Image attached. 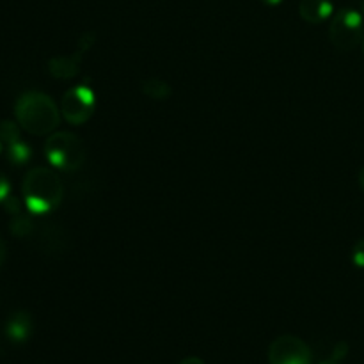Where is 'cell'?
<instances>
[{
    "label": "cell",
    "mask_w": 364,
    "mask_h": 364,
    "mask_svg": "<svg viewBox=\"0 0 364 364\" xmlns=\"http://www.w3.org/2000/svg\"><path fill=\"white\" fill-rule=\"evenodd\" d=\"M361 46H363V52H364V38H363V43H361Z\"/></svg>",
    "instance_id": "21"
},
{
    "label": "cell",
    "mask_w": 364,
    "mask_h": 364,
    "mask_svg": "<svg viewBox=\"0 0 364 364\" xmlns=\"http://www.w3.org/2000/svg\"><path fill=\"white\" fill-rule=\"evenodd\" d=\"M320 364H340V363H336V361H333V359H329V361H323V363H320Z\"/></svg>",
    "instance_id": "19"
},
{
    "label": "cell",
    "mask_w": 364,
    "mask_h": 364,
    "mask_svg": "<svg viewBox=\"0 0 364 364\" xmlns=\"http://www.w3.org/2000/svg\"><path fill=\"white\" fill-rule=\"evenodd\" d=\"M299 14L304 21L313 25L323 23L334 14V6L331 0H301Z\"/></svg>",
    "instance_id": "9"
},
{
    "label": "cell",
    "mask_w": 364,
    "mask_h": 364,
    "mask_svg": "<svg viewBox=\"0 0 364 364\" xmlns=\"http://www.w3.org/2000/svg\"><path fill=\"white\" fill-rule=\"evenodd\" d=\"M180 364H206L201 358H185L183 361H180Z\"/></svg>",
    "instance_id": "15"
},
{
    "label": "cell",
    "mask_w": 364,
    "mask_h": 364,
    "mask_svg": "<svg viewBox=\"0 0 364 364\" xmlns=\"http://www.w3.org/2000/svg\"><path fill=\"white\" fill-rule=\"evenodd\" d=\"M2 146H4V144H2V141H0V151H2Z\"/></svg>",
    "instance_id": "22"
},
{
    "label": "cell",
    "mask_w": 364,
    "mask_h": 364,
    "mask_svg": "<svg viewBox=\"0 0 364 364\" xmlns=\"http://www.w3.org/2000/svg\"><path fill=\"white\" fill-rule=\"evenodd\" d=\"M96 110V95L91 85L82 84L68 89L60 100V114L70 124L87 123Z\"/></svg>",
    "instance_id": "5"
},
{
    "label": "cell",
    "mask_w": 364,
    "mask_h": 364,
    "mask_svg": "<svg viewBox=\"0 0 364 364\" xmlns=\"http://www.w3.org/2000/svg\"><path fill=\"white\" fill-rule=\"evenodd\" d=\"M361 13H363V16H364V0H361Z\"/></svg>",
    "instance_id": "20"
},
{
    "label": "cell",
    "mask_w": 364,
    "mask_h": 364,
    "mask_svg": "<svg viewBox=\"0 0 364 364\" xmlns=\"http://www.w3.org/2000/svg\"><path fill=\"white\" fill-rule=\"evenodd\" d=\"M45 156L57 171L73 173L85 162V146L73 132H53L45 142Z\"/></svg>",
    "instance_id": "3"
},
{
    "label": "cell",
    "mask_w": 364,
    "mask_h": 364,
    "mask_svg": "<svg viewBox=\"0 0 364 364\" xmlns=\"http://www.w3.org/2000/svg\"><path fill=\"white\" fill-rule=\"evenodd\" d=\"M364 16L352 7H343L333 14L329 25V39L340 52H352L363 43Z\"/></svg>",
    "instance_id": "4"
},
{
    "label": "cell",
    "mask_w": 364,
    "mask_h": 364,
    "mask_svg": "<svg viewBox=\"0 0 364 364\" xmlns=\"http://www.w3.org/2000/svg\"><path fill=\"white\" fill-rule=\"evenodd\" d=\"M95 36L85 34L82 38L80 45H78L77 52L71 53V55H59L50 59L48 63V71L53 78H59V80H70V78L77 77L78 71H80V63L82 57L85 55L89 48H91L92 41H95Z\"/></svg>",
    "instance_id": "7"
},
{
    "label": "cell",
    "mask_w": 364,
    "mask_h": 364,
    "mask_svg": "<svg viewBox=\"0 0 364 364\" xmlns=\"http://www.w3.org/2000/svg\"><path fill=\"white\" fill-rule=\"evenodd\" d=\"M141 91L151 100H167L171 96V85L162 78H146L141 85Z\"/></svg>",
    "instance_id": "11"
},
{
    "label": "cell",
    "mask_w": 364,
    "mask_h": 364,
    "mask_svg": "<svg viewBox=\"0 0 364 364\" xmlns=\"http://www.w3.org/2000/svg\"><path fill=\"white\" fill-rule=\"evenodd\" d=\"M9 196H11V183H9V180H7L6 174L0 171V203L6 201Z\"/></svg>",
    "instance_id": "14"
},
{
    "label": "cell",
    "mask_w": 364,
    "mask_h": 364,
    "mask_svg": "<svg viewBox=\"0 0 364 364\" xmlns=\"http://www.w3.org/2000/svg\"><path fill=\"white\" fill-rule=\"evenodd\" d=\"M269 364H313V352L301 338L283 334L270 343Z\"/></svg>",
    "instance_id": "6"
},
{
    "label": "cell",
    "mask_w": 364,
    "mask_h": 364,
    "mask_svg": "<svg viewBox=\"0 0 364 364\" xmlns=\"http://www.w3.org/2000/svg\"><path fill=\"white\" fill-rule=\"evenodd\" d=\"M4 259H6V244H4L2 238H0V265L4 263Z\"/></svg>",
    "instance_id": "16"
},
{
    "label": "cell",
    "mask_w": 364,
    "mask_h": 364,
    "mask_svg": "<svg viewBox=\"0 0 364 364\" xmlns=\"http://www.w3.org/2000/svg\"><path fill=\"white\" fill-rule=\"evenodd\" d=\"M32 220L28 219L27 215H23V213H18V215L13 217V220H11V233L14 235V237H28V235L32 233V230H34V226H32Z\"/></svg>",
    "instance_id": "12"
},
{
    "label": "cell",
    "mask_w": 364,
    "mask_h": 364,
    "mask_svg": "<svg viewBox=\"0 0 364 364\" xmlns=\"http://www.w3.org/2000/svg\"><path fill=\"white\" fill-rule=\"evenodd\" d=\"M6 155L13 166H25L32 159V149L21 137L6 142Z\"/></svg>",
    "instance_id": "10"
},
{
    "label": "cell",
    "mask_w": 364,
    "mask_h": 364,
    "mask_svg": "<svg viewBox=\"0 0 364 364\" xmlns=\"http://www.w3.org/2000/svg\"><path fill=\"white\" fill-rule=\"evenodd\" d=\"M60 109L48 95L39 91L23 92L14 103V117L21 130L31 135H50L60 123Z\"/></svg>",
    "instance_id": "2"
},
{
    "label": "cell",
    "mask_w": 364,
    "mask_h": 364,
    "mask_svg": "<svg viewBox=\"0 0 364 364\" xmlns=\"http://www.w3.org/2000/svg\"><path fill=\"white\" fill-rule=\"evenodd\" d=\"M262 2L265 4V6H279L283 0H262Z\"/></svg>",
    "instance_id": "18"
},
{
    "label": "cell",
    "mask_w": 364,
    "mask_h": 364,
    "mask_svg": "<svg viewBox=\"0 0 364 364\" xmlns=\"http://www.w3.org/2000/svg\"><path fill=\"white\" fill-rule=\"evenodd\" d=\"M350 262L355 269L364 270V238H359L354 244V247H352Z\"/></svg>",
    "instance_id": "13"
},
{
    "label": "cell",
    "mask_w": 364,
    "mask_h": 364,
    "mask_svg": "<svg viewBox=\"0 0 364 364\" xmlns=\"http://www.w3.org/2000/svg\"><path fill=\"white\" fill-rule=\"evenodd\" d=\"M21 196L28 212L34 215H46L63 203V180L50 167H32L23 178Z\"/></svg>",
    "instance_id": "1"
},
{
    "label": "cell",
    "mask_w": 364,
    "mask_h": 364,
    "mask_svg": "<svg viewBox=\"0 0 364 364\" xmlns=\"http://www.w3.org/2000/svg\"><path fill=\"white\" fill-rule=\"evenodd\" d=\"M358 180H359V185H361L363 192H364V166L361 167V171H359V176H358Z\"/></svg>",
    "instance_id": "17"
},
{
    "label": "cell",
    "mask_w": 364,
    "mask_h": 364,
    "mask_svg": "<svg viewBox=\"0 0 364 364\" xmlns=\"http://www.w3.org/2000/svg\"><path fill=\"white\" fill-rule=\"evenodd\" d=\"M32 331H34V322H32V316L27 311H14L7 318L6 327H4L7 340L14 345H21L28 341V338L32 336Z\"/></svg>",
    "instance_id": "8"
}]
</instances>
